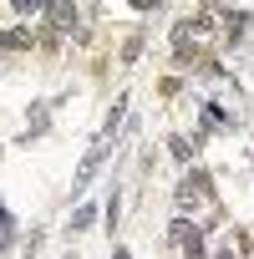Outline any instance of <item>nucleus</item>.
<instances>
[{"label": "nucleus", "mask_w": 254, "mask_h": 259, "mask_svg": "<svg viewBox=\"0 0 254 259\" xmlns=\"http://www.w3.org/2000/svg\"><path fill=\"white\" fill-rule=\"evenodd\" d=\"M107 153H112V138H97V143H92V153L81 158L76 178H71V193H87V188H92V178H97V168L107 163Z\"/></svg>", "instance_id": "1"}, {"label": "nucleus", "mask_w": 254, "mask_h": 259, "mask_svg": "<svg viewBox=\"0 0 254 259\" xmlns=\"http://www.w3.org/2000/svg\"><path fill=\"white\" fill-rule=\"evenodd\" d=\"M168 239H173V244L183 249V259H208V254H203V234H198V229H193L188 219H173Z\"/></svg>", "instance_id": "2"}, {"label": "nucleus", "mask_w": 254, "mask_h": 259, "mask_svg": "<svg viewBox=\"0 0 254 259\" xmlns=\"http://www.w3.org/2000/svg\"><path fill=\"white\" fill-rule=\"evenodd\" d=\"M198 203H208V173H188L178 183V208H198Z\"/></svg>", "instance_id": "3"}, {"label": "nucleus", "mask_w": 254, "mask_h": 259, "mask_svg": "<svg viewBox=\"0 0 254 259\" xmlns=\"http://www.w3.org/2000/svg\"><path fill=\"white\" fill-rule=\"evenodd\" d=\"M46 21H51L56 31H71V21H76V6H71V0H46Z\"/></svg>", "instance_id": "4"}, {"label": "nucleus", "mask_w": 254, "mask_h": 259, "mask_svg": "<svg viewBox=\"0 0 254 259\" xmlns=\"http://www.w3.org/2000/svg\"><path fill=\"white\" fill-rule=\"evenodd\" d=\"M0 46H31V31H0Z\"/></svg>", "instance_id": "5"}, {"label": "nucleus", "mask_w": 254, "mask_h": 259, "mask_svg": "<svg viewBox=\"0 0 254 259\" xmlns=\"http://www.w3.org/2000/svg\"><path fill=\"white\" fill-rule=\"evenodd\" d=\"M16 6V16H36V11H46V0H11Z\"/></svg>", "instance_id": "6"}, {"label": "nucleus", "mask_w": 254, "mask_h": 259, "mask_svg": "<svg viewBox=\"0 0 254 259\" xmlns=\"http://www.w3.org/2000/svg\"><path fill=\"white\" fill-rule=\"evenodd\" d=\"M6 239H11V213L0 208V249H6Z\"/></svg>", "instance_id": "7"}, {"label": "nucleus", "mask_w": 254, "mask_h": 259, "mask_svg": "<svg viewBox=\"0 0 254 259\" xmlns=\"http://www.w3.org/2000/svg\"><path fill=\"white\" fill-rule=\"evenodd\" d=\"M133 11H158V0H133Z\"/></svg>", "instance_id": "8"}, {"label": "nucleus", "mask_w": 254, "mask_h": 259, "mask_svg": "<svg viewBox=\"0 0 254 259\" xmlns=\"http://www.w3.org/2000/svg\"><path fill=\"white\" fill-rule=\"evenodd\" d=\"M214 259H239V254H234V244H229V249H219V254H214Z\"/></svg>", "instance_id": "9"}]
</instances>
